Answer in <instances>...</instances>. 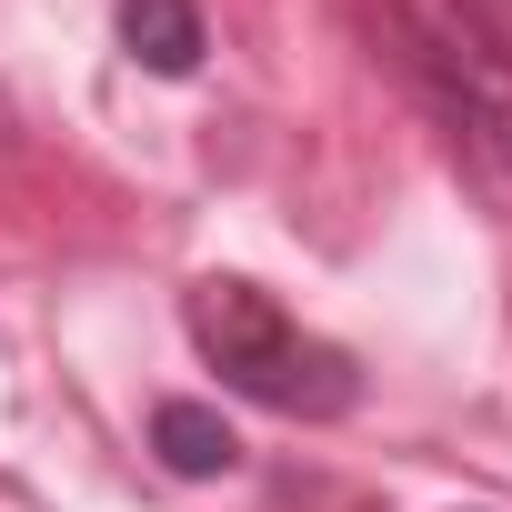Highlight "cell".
Here are the masks:
<instances>
[{
    "mask_svg": "<svg viewBox=\"0 0 512 512\" xmlns=\"http://www.w3.org/2000/svg\"><path fill=\"white\" fill-rule=\"evenodd\" d=\"M392 61L462 151V171L512 201V51L462 11V0H392Z\"/></svg>",
    "mask_w": 512,
    "mask_h": 512,
    "instance_id": "obj_1",
    "label": "cell"
},
{
    "mask_svg": "<svg viewBox=\"0 0 512 512\" xmlns=\"http://www.w3.org/2000/svg\"><path fill=\"white\" fill-rule=\"evenodd\" d=\"M181 322H191V342H201V362L231 382V392H251V402H272V412H302V422H332V412H352V352H332V342H312L272 292H251V282H231V272H211V282H191V302H181Z\"/></svg>",
    "mask_w": 512,
    "mask_h": 512,
    "instance_id": "obj_2",
    "label": "cell"
},
{
    "mask_svg": "<svg viewBox=\"0 0 512 512\" xmlns=\"http://www.w3.org/2000/svg\"><path fill=\"white\" fill-rule=\"evenodd\" d=\"M121 51H131L141 71H161V81L201 71V51H211L201 0H121Z\"/></svg>",
    "mask_w": 512,
    "mask_h": 512,
    "instance_id": "obj_3",
    "label": "cell"
},
{
    "mask_svg": "<svg viewBox=\"0 0 512 512\" xmlns=\"http://www.w3.org/2000/svg\"><path fill=\"white\" fill-rule=\"evenodd\" d=\"M151 452H161L181 482H211V472L241 462V442H231V422H221L211 402H161V412H151Z\"/></svg>",
    "mask_w": 512,
    "mask_h": 512,
    "instance_id": "obj_4",
    "label": "cell"
}]
</instances>
